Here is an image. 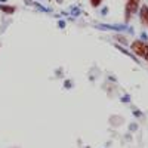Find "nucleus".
<instances>
[{
    "label": "nucleus",
    "instance_id": "7ed1b4c3",
    "mask_svg": "<svg viewBox=\"0 0 148 148\" xmlns=\"http://www.w3.org/2000/svg\"><path fill=\"white\" fill-rule=\"evenodd\" d=\"M139 18L145 27H148V5H142L139 9Z\"/></svg>",
    "mask_w": 148,
    "mask_h": 148
},
{
    "label": "nucleus",
    "instance_id": "20e7f679",
    "mask_svg": "<svg viewBox=\"0 0 148 148\" xmlns=\"http://www.w3.org/2000/svg\"><path fill=\"white\" fill-rule=\"evenodd\" d=\"M0 10L5 12V14H8V15H12L16 10V8L15 6H9V5H0Z\"/></svg>",
    "mask_w": 148,
    "mask_h": 148
},
{
    "label": "nucleus",
    "instance_id": "39448f33",
    "mask_svg": "<svg viewBox=\"0 0 148 148\" xmlns=\"http://www.w3.org/2000/svg\"><path fill=\"white\" fill-rule=\"evenodd\" d=\"M89 2H90V6H92V8H98V6L104 2V0H89Z\"/></svg>",
    "mask_w": 148,
    "mask_h": 148
},
{
    "label": "nucleus",
    "instance_id": "0eeeda50",
    "mask_svg": "<svg viewBox=\"0 0 148 148\" xmlns=\"http://www.w3.org/2000/svg\"><path fill=\"white\" fill-rule=\"evenodd\" d=\"M145 61H147V62H148V45L145 46V52H144V56H142Z\"/></svg>",
    "mask_w": 148,
    "mask_h": 148
},
{
    "label": "nucleus",
    "instance_id": "f257e3e1",
    "mask_svg": "<svg viewBox=\"0 0 148 148\" xmlns=\"http://www.w3.org/2000/svg\"><path fill=\"white\" fill-rule=\"evenodd\" d=\"M141 5V0H126L125 3V21L129 22V19L136 14Z\"/></svg>",
    "mask_w": 148,
    "mask_h": 148
},
{
    "label": "nucleus",
    "instance_id": "423d86ee",
    "mask_svg": "<svg viewBox=\"0 0 148 148\" xmlns=\"http://www.w3.org/2000/svg\"><path fill=\"white\" fill-rule=\"evenodd\" d=\"M116 40H119V42H121V43H127V40L125 39V37H121V36H116Z\"/></svg>",
    "mask_w": 148,
    "mask_h": 148
},
{
    "label": "nucleus",
    "instance_id": "f03ea898",
    "mask_svg": "<svg viewBox=\"0 0 148 148\" xmlns=\"http://www.w3.org/2000/svg\"><path fill=\"white\" fill-rule=\"evenodd\" d=\"M145 46H147V43L142 42V40H133L132 45H130V49H132V52L136 55V56L142 58L144 56V52H145Z\"/></svg>",
    "mask_w": 148,
    "mask_h": 148
}]
</instances>
